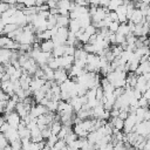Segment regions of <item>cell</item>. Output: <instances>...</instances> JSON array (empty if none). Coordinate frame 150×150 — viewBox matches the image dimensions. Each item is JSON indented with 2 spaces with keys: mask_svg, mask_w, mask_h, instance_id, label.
Wrapping results in <instances>:
<instances>
[{
  "mask_svg": "<svg viewBox=\"0 0 150 150\" xmlns=\"http://www.w3.org/2000/svg\"><path fill=\"white\" fill-rule=\"evenodd\" d=\"M2 117L5 118V121H7L9 123V125L12 128H15V129H18V127H19V124L21 122V117L16 111H12L9 114H5Z\"/></svg>",
  "mask_w": 150,
  "mask_h": 150,
  "instance_id": "1",
  "label": "cell"
},
{
  "mask_svg": "<svg viewBox=\"0 0 150 150\" xmlns=\"http://www.w3.org/2000/svg\"><path fill=\"white\" fill-rule=\"evenodd\" d=\"M137 124V117L135 112H130L128 115V117L124 120V127H123V131L125 134L130 132L134 130V127Z\"/></svg>",
  "mask_w": 150,
  "mask_h": 150,
  "instance_id": "2",
  "label": "cell"
},
{
  "mask_svg": "<svg viewBox=\"0 0 150 150\" xmlns=\"http://www.w3.org/2000/svg\"><path fill=\"white\" fill-rule=\"evenodd\" d=\"M75 62V57L74 55H63L60 56V68H63L66 70H69L71 68V66Z\"/></svg>",
  "mask_w": 150,
  "mask_h": 150,
  "instance_id": "3",
  "label": "cell"
},
{
  "mask_svg": "<svg viewBox=\"0 0 150 150\" xmlns=\"http://www.w3.org/2000/svg\"><path fill=\"white\" fill-rule=\"evenodd\" d=\"M67 79H69V76H68V73H67L66 69H63V68H57L56 70H54V81H55L57 84L63 83Z\"/></svg>",
  "mask_w": 150,
  "mask_h": 150,
  "instance_id": "4",
  "label": "cell"
},
{
  "mask_svg": "<svg viewBox=\"0 0 150 150\" xmlns=\"http://www.w3.org/2000/svg\"><path fill=\"white\" fill-rule=\"evenodd\" d=\"M145 18H146V16L143 15V13H142V11H141L139 8H135L134 12H132V15H131V18H130L129 21H131V22H134V23L136 25V23H141V22H143V21L145 20Z\"/></svg>",
  "mask_w": 150,
  "mask_h": 150,
  "instance_id": "5",
  "label": "cell"
},
{
  "mask_svg": "<svg viewBox=\"0 0 150 150\" xmlns=\"http://www.w3.org/2000/svg\"><path fill=\"white\" fill-rule=\"evenodd\" d=\"M5 136H6V138L9 141V143L11 142H13V141H16V139H20V135H19V131H18V129H15V128H9L6 132H5Z\"/></svg>",
  "mask_w": 150,
  "mask_h": 150,
  "instance_id": "6",
  "label": "cell"
},
{
  "mask_svg": "<svg viewBox=\"0 0 150 150\" xmlns=\"http://www.w3.org/2000/svg\"><path fill=\"white\" fill-rule=\"evenodd\" d=\"M135 73H136V75H143V74L150 73V61L146 60L144 62H139V66Z\"/></svg>",
  "mask_w": 150,
  "mask_h": 150,
  "instance_id": "7",
  "label": "cell"
},
{
  "mask_svg": "<svg viewBox=\"0 0 150 150\" xmlns=\"http://www.w3.org/2000/svg\"><path fill=\"white\" fill-rule=\"evenodd\" d=\"M54 47H55V45H54V42H53L52 39H50V40H45V41H42V42L40 43V49H41L42 52L52 53L53 49H54Z\"/></svg>",
  "mask_w": 150,
  "mask_h": 150,
  "instance_id": "8",
  "label": "cell"
},
{
  "mask_svg": "<svg viewBox=\"0 0 150 150\" xmlns=\"http://www.w3.org/2000/svg\"><path fill=\"white\" fill-rule=\"evenodd\" d=\"M109 123L112 125V128H114L115 130H123V127H124V120L120 118L118 116H117V117H111Z\"/></svg>",
  "mask_w": 150,
  "mask_h": 150,
  "instance_id": "9",
  "label": "cell"
},
{
  "mask_svg": "<svg viewBox=\"0 0 150 150\" xmlns=\"http://www.w3.org/2000/svg\"><path fill=\"white\" fill-rule=\"evenodd\" d=\"M104 111H105V109L103 107V103H98L96 107L93 108V116L91 117H94V118H102Z\"/></svg>",
  "mask_w": 150,
  "mask_h": 150,
  "instance_id": "10",
  "label": "cell"
},
{
  "mask_svg": "<svg viewBox=\"0 0 150 150\" xmlns=\"http://www.w3.org/2000/svg\"><path fill=\"white\" fill-rule=\"evenodd\" d=\"M69 21H70V19L67 15H60L59 14L56 16V26L57 27H68Z\"/></svg>",
  "mask_w": 150,
  "mask_h": 150,
  "instance_id": "11",
  "label": "cell"
},
{
  "mask_svg": "<svg viewBox=\"0 0 150 150\" xmlns=\"http://www.w3.org/2000/svg\"><path fill=\"white\" fill-rule=\"evenodd\" d=\"M70 104L73 105V108H74V111L75 112H77L79 110H81L82 109V107H83V103L81 102V98H80V96H75V97H73V98H70Z\"/></svg>",
  "mask_w": 150,
  "mask_h": 150,
  "instance_id": "12",
  "label": "cell"
},
{
  "mask_svg": "<svg viewBox=\"0 0 150 150\" xmlns=\"http://www.w3.org/2000/svg\"><path fill=\"white\" fill-rule=\"evenodd\" d=\"M81 28H82V27H81V25H80V21H79L77 19H70V21H69V25H68V29H69L70 32H73V33H76V32H79Z\"/></svg>",
  "mask_w": 150,
  "mask_h": 150,
  "instance_id": "13",
  "label": "cell"
},
{
  "mask_svg": "<svg viewBox=\"0 0 150 150\" xmlns=\"http://www.w3.org/2000/svg\"><path fill=\"white\" fill-rule=\"evenodd\" d=\"M49 127H50L52 134H53V135H57L59 131H60L61 128H62V123H61V121H59V120H54V121L49 124Z\"/></svg>",
  "mask_w": 150,
  "mask_h": 150,
  "instance_id": "14",
  "label": "cell"
},
{
  "mask_svg": "<svg viewBox=\"0 0 150 150\" xmlns=\"http://www.w3.org/2000/svg\"><path fill=\"white\" fill-rule=\"evenodd\" d=\"M110 50L115 57H120L124 50V47L122 45H112V46H110Z\"/></svg>",
  "mask_w": 150,
  "mask_h": 150,
  "instance_id": "15",
  "label": "cell"
},
{
  "mask_svg": "<svg viewBox=\"0 0 150 150\" xmlns=\"http://www.w3.org/2000/svg\"><path fill=\"white\" fill-rule=\"evenodd\" d=\"M16 103H18L16 101L9 98L7 101V103H6V107H5V114H9V112L14 111L15 110V107H16Z\"/></svg>",
  "mask_w": 150,
  "mask_h": 150,
  "instance_id": "16",
  "label": "cell"
},
{
  "mask_svg": "<svg viewBox=\"0 0 150 150\" xmlns=\"http://www.w3.org/2000/svg\"><path fill=\"white\" fill-rule=\"evenodd\" d=\"M53 56L55 57H60V56H63L64 55V45H61V46H55L53 52H52Z\"/></svg>",
  "mask_w": 150,
  "mask_h": 150,
  "instance_id": "17",
  "label": "cell"
},
{
  "mask_svg": "<svg viewBox=\"0 0 150 150\" xmlns=\"http://www.w3.org/2000/svg\"><path fill=\"white\" fill-rule=\"evenodd\" d=\"M121 5H123V0H110L107 9L108 11H116L117 7L121 6Z\"/></svg>",
  "mask_w": 150,
  "mask_h": 150,
  "instance_id": "18",
  "label": "cell"
},
{
  "mask_svg": "<svg viewBox=\"0 0 150 150\" xmlns=\"http://www.w3.org/2000/svg\"><path fill=\"white\" fill-rule=\"evenodd\" d=\"M118 33H122L123 35H128V34H130L131 32H130V28H129V25H128V22H123V23H120V27H118V30H117Z\"/></svg>",
  "mask_w": 150,
  "mask_h": 150,
  "instance_id": "19",
  "label": "cell"
},
{
  "mask_svg": "<svg viewBox=\"0 0 150 150\" xmlns=\"http://www.w3.org/2000/svg\"><path fill=\"white\" fill-rule=\"evenodd\" d=\"M45 97H46V93H45L42 89H39V90H35V91H34V101H35V102L40 103L41 100L45 98Z\"/></svg>",
  "mask_w": 150,
  "mask_h": 150,
  "instance_id": "20",
  "label": "cell"
},
{
  "mask_svg": "<svg viewBox=\"0 0 150 150\" xmlns=\"http://www.w3.org/2000/svg\"><path fill=\"white\" fill-rule=\"evenodd\" d=\"M18 28H19V26L16 23H7L4 27V35H7L8 33H11V32H13V30H15Z\"/></svg>",
  "mask_w": 150,
  "mask_h": 150,
  "instance_id": "21",
  "label": "cell"
},
{
  "mask_svg": "<svg viewBox=\"0 0 150 150\" xmlns=\"http://www.w3.org/2000/svg\"><path fill=\"white\" fill-rule=\"evenodd\" d=\"M77 138H79V136H77V135H76V134H75V132L71 130V131H70V132H69V134H68V135L64 137V141H66V143H67V145H68V144L73 143L74 141H76Z\"/></svg>",
  "mask_w": 150,
  "mask_h": 150,
  "instance_id": "22",
  "label": "cell"
},
{
  "mask_svg": "<svg viewBox=\"0 0 150 150\" xmlns=\"http://www.w3.org/2000/svg\"><path fill=\"white\" fill-rule=\"evenodd\" d=\"M57 105H59V102L57 101H53V100H49L48 103H47V109L48 111H57Z\"/></svg>",
  "mask_w": 150,
  "mask_h": 150,
  "instance_id": "23",
  "label": "cell"
},
{
  "mask_svg": "<svg viewBox=\"0 0 150 150\" xmlns=\"http://www.w3.org/2000/svg\"><path fill=\"white\" fill-rule=\"evenodd\" d=\"M56 16H57V15H52V14H50V15L47 18L48 29H50V28H53V27L56 26Z\"/></svg>",
  "mask_w": 150,
  "mask_h": 150,
  "instance_id": "24",
  "label": "cell"
},
{
  "mask_svg": "<svg viewBox=\"0 0 150 150\" xmlns=\"http://www.w3.org/2000/svg\"><path fill=\"white\" fill-rule=\"evenodd\" d=\"M57 139H59V138H57V135H53V134H52V136L46 141V145L49 146V148H53V146L55 145V143L57 142Z\"/></svg>",
  "mask_w": 150,
  "mask_h": 150,
  "instance_id": "25",
  "label": "cell"
},
{
  "mask_svg": "<svg viewBox=\"0 0 150 150\" xmlns=\"http://www.w3.org/2000/svg\"><path fill=\"white\" fill-rule=\"evenodd\" d=\"M76 50L75 46H70V45H64V55H74Z\"/></svg>",
  "mask_w": 150,
  "mask_h": 150,
  "instance_id": "26",
  "label": "cell"
},
{
  "mask_svg": "<svg viewBox=\"0 0 150 150\" xmlns=\"http://www.w3.org/2000/svg\"><path fill=\"white\" fill-rule=\"evenodd\" d=\"M118 27H120V22L118 21H111L108 26V29L111 32V33H116L118 30Z\"/></svg>",
  "mask_w": 150,
  "mask_h": 150,
  "instance_id": "27",
  "label": "cell"
},
{
  "mask_svg": "<svg viewBox=\"0 0 150 150\" xmlns=\"http://www.w3.org/2000/svg\"><path fill=\"white\" fill-rule=\"evenodd\" d=\"M41 135H42L43 139H48V138L52 136V130H50V127L48 125V127H46L45 129H42V130H41Z\"/></svg>",
  "mask_w": 150,
  "mask_h": 150,
  "instance_id": "28",
  "label": "cell"
},
{
  "mask_svg": "<svg viewBox=\"0 0 150 150\" xmlns=\"http://www.w3.org/2000/svg\"><path fill=\"white\" fill-rule=\"evenodd\" d=\"M84 32H86L87 34H89V35H93V34H96V33H97V28H96L93 23H90L89 26H87V27L84 28Z\"/></svg>",
  "mask_w": 150,
  "mask_h": 150,
  "instance_id": "29",
  "label": "cell"
},
{
  "mask_svg": "<svg viewBox=\"0 0 150 150\" xmlns=\"http://www.w3.org/2000/svg\"><path fill=\"white\" fill-rule=\"evenodd\" d=\"M9 144H11V146H12V149H13V150H19V149H21V148H22L21 138H20V139H16V141H13V142H11Z\"/></svg>",
  "mask_w": 150,
  "mask_h": 150,
  "instance_id": "30",
  "label": "cell"
},
{
  "mask_svg": "<svg viewBox=\"0 0 150 150\" xmlns=\"http://www.w3.org/2000/svg\"><path fill=\"white\" fill-rule=\"evenodd\" d=\"M6 145H8V139L6 138V136H5V134H2V132H0V149L2 150Z\"/></svg>",
  "mask_w": 150,
  "mask_h": 150,
  "instance_id": "31",
  "label": "cell"
},
{
  "mask_svg": "<svg viewBox=\"0 0 150 150\" xmlns=\"http://www.w3.org/2000/svg\"><path fill=\"white\" fill-rule=\"evenodd\" d=\"M64 146H67V143H66L64 139H57V142H56L55 145H54V148H55L56 150H61V149H63Z\"/></svg>",
  "mask_w": 150,
  "mask_h": 150,
  "instance_id": "32",
  "label": "cell"
},
{
  "mask_svg": "<svg viewBox=\"0 0 150 150\" xmlns=\"http://www.w3.org/2000/svg\"><path fill=\"white\" fill-rule=\"evenodd\" d=\"M11 7V5H8L7 2H5V1H0V18H1V15H2V13L4 12H6L8 8Z\"/></svg>",
  "mask_w": 150,
  "mask_h": 150,
  "instance_id": "33",
  "label": "cell"
},
{
  "mask_svg": "<svg viewBox=\"0 0 150 150\" xmlns=\"http://www.w3.org/2000/svg\"><path fill=\"white\" fill-rule=\"evenodd\" d=\"M149 100H146L144 96H142L139 100H138V105L139 107H142V108H148V105H149Z\"/></svg>",
  "mask_w": 150,
  "mask_h": 150,
  "instance_id": "34",
  "label": "cell"
},
{
  "mask_svg": "<svg viewBox=\"0 0 150 150\" xmlns=\"http://www.w3.org/2000/svg\"><path fill=\"white\" fill-rule=\"evenodd\" d=\"M9 128H11V125H9V123H8L7 121H5V122H4V123H2L1 125H0V132H2V134H5V132H6V131H7V130H8Z\"/></svg>",
  "mask_w": 150,
  "mask_h": 150,
  "instance_id": "35",
  "label": "cell"
},
{
  "mask_svg": "<svg viewBox=\"0 0 150 150\" xmlns=\"http://www.w3.org/2000/svg\"><path fill=\"white\" fill-rule=\"evenodd\" d=\"M109 16H110L111 21H118V15H117L116 11H109Z\"/></svg>",
  "mask_w": 150,
  "mask_h": 150,
  "instance_id": "36",
  "label": "cell"
},
{
  "mask_svg": "<svg viewBox=\"0 0 150 150\" xmlns=\"http://www.w3.org/2000/svg\"><path fill=\"white\" fill-rule=\"evenodd\" d=\"M57 1L59 0H47V5H48V7L49 8H56L57 7Z\"/></svg>",
  "mask_w": 150,
  "mask_h": 150,
  "instance_id": "37",
  "label": "cell"
},
{
  "mask_svg": "<svg viewBox=\"0 0 150 150\" xmlns=\"http://www.w3.org/2000/svg\"><path fill=\"white\" fill-rule=\"evenodd\" d=\"M128 115H129V111L123 110V109H120V114H118V117H120V118L125 120V118L128 117Z\"/></svg>",
  "mask_w": 150,
  "mask_h": 150,
  "instance_id": "38",
  "label": "cell"
},
{
  "mask_svg": "<svg viewBox=\"0 0 150 150\" xmlns=\"http://www.w3.org/2000/svg\"><path fill=\"white\" fill-rule=\"evenodd\" d=\"M23 5H25V7H34V6H36V1L35 0H25Z\"/></svg>",
  "mask_w": 150,
  "mask_h": 150,
  "instance_id": "39",
  "label": "cell"
},
{
  "mask_svg": "<svg viewBox=\"0 0 150 150\" xmlns=\"http://www.w3.org/2000/svg\"><path fill=\"white\" fill-rule=\"evenodd\" d=\"M38 14H39L40 16L45 18V19H47V18L50 15V13H49V9H48V11H39V12H38Z\"/></svg>",
  "mask_w": 150,
  "mask_h": 150,
  "instance_id": "40",
  "label": "cell"
},
{
  "mask_svg": "<svg viewBox=\"0 0 150 150\" xmlns=\"http://www.w3.org/2000/svg\"><path fill=\"white\" fill-rule=\"evenodd\" d=\"M109 2H110V0H100V5L98 6H101V7H108V5H109Z\"/></svg>",
  "mask_w": 150,
  "mask_h": 150,
  "instance_id": "41",
  "label": "cell"
},
{
  "mask_svg": "<svg viewBox=\"0 0 150 150\" xmlns=\"http://www.w3.org/2000/svg\"><path fill=\"white\" fill-rule=\"evenodd\" d=\"M2 1H5V2H7L8 5H16L18 4V0H2Z\"/></svg>",
  "mask_w": 150,
  "mask_h": 150,
  "instance_id": "42",
  "label": "cell"
},
{
  "mask_svg": "<svg viewBox=\"0 0 150 150\" xmlns=\"http://www.w3.org/2000/svg\"><path fill=\"white\" fill-rule=\"evenodd\" d=\"M2 150H13V149H12V146H11V144H8V145H6V146H5V148H4Z\"/></svg>",
  "mask_w": 150,
  "mask_h": 150,
  "instance_id": "43",
  "label": "cell"
},
{
  "mask_svg": "<svg viewBox=\"0 0 150 150\" xmlns=\"http://www.w3.org/2000/svg\"><path fill=\"white\" fill-rule=\"evenodd\" d=\"M127 150H137L134 145H129V146H127Z\"/></svg>",
  "mask_w": 150,
  "mask_h": 150,
  "instance_id": "44",
  "label": "cell"
},
{
  "mask_svg": "<svg viewBox=\"0 0 150 150\" xmlns=\"http://www.w3.org/2000/svg\"><path fill=\"white\" fill-rule=\"evenodd\" d=\"M146 16H150V4L148 5V11H146Z\"/></svg>",
  "mask_w": 150,
  "mask_h": 150,
  "instance_id": "45",
  "label": "cell"
},
{
  "mask_svg": "<svg viewBox=\"0 0 150 150\" xmlns=\"http://www.w3.org/2000/svg\"><path fill=\"white\" fill-rule=\"evenodd\" d=\"M145 21H146V22L149 23V26H150V16H146V18H145Z\"/></svg>",
  "mask_w": 150,
  "mask_h": 150,
  "instance_id": "46",
  "label": "cell"
},
{
  "mask_svg": "<svg viewBox=\"0 0 150 150\" xmlns=\"http://www.w3.org/2000/svg\"><path fill=\"white\" fill-rule=\"evenodd\" d=\"M142 2H144V4L149 5V4H150V0H142Z\"/></svg>",
  "mask_w": 150,
  "mask_h": 150,
  "instance_id": "47",
  "label": "cell"
},
{
  "mask_svg": "<svg viewBox=\"0 0 150 150\" xmlns=\"http://www.w3.org/2000/svg\"><path fill=\"white\" fill-rule=\"evenodd\" d=\"M148 60H149V61H150V54H149V56H148Z\"/></svg>",
  "mask_w": 150,
  "mask_h": 150,
  "instance_id": "48",
  "label": "cell"
},
{
  "mask_svg": "<svg viewBox=\"0 0 150 150\" xmlns=\"http://www.w3.org/2000/svg\"><path fill=\"white\" fill-rule=\"evenodd\" d=\"M19 150H23V149H22V148H21V149H19Z\"/></svg>",
  "mask_w": 150,
  "mask_h": 150,
  "instance_id": "49",
  "label": "cell"
},
{
  "mask_svg": "<svg viewBox=\"0 0 150 150\" xmlns=\"http://www.w3.org/2000/svg\"><path fill=\"white\" fill-rule=\"evenodd\" d=\"M0 49H1V46H0Z\"/></svg>",
  "mask_w": 150,
  "mask_h": 150,
  "instance_id": "50",
  "label": "cell"
}]
</instances>
